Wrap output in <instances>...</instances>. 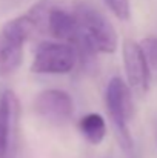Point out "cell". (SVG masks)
I'll return each instance as SVG.
<instances>
[{
	"label": "cell",
	"instance_id": "8992f818",
	"mask_svg": "<svg viewBox=\"0 0 157 158\" xmlns=\"http://www.w3.org/2000/svg\"><path fill=\"white\" fill-rule=\"evenodd\" d=\"M34 109L42 118L55 124H62L72 117L74 102L71 95L62 89H46L37 95Z\"/></svg>",
	"mask_w": 157,
	"mask_h": 158
},
{
	"label": "cell",
	"instance_id": "ba28073f",
	"mask_svg": "<svg viewBox=\"0 0 157 158\" xmlns=\"http://www.w3.org/2000/svg\"><path fill=\"white\" fill-rule=\"evenodd\" d=\"M79 131L83 138L91 144H100L106 135V123L100 114L91 112L80 118Z\"/></svg>",
	"mask_w": 157,
	"mask_h": 158
},
{
	"label": "cell",
	"instance_id": "5b68a950",
	"mask_svg": "<svg viewBox=\"0 0 157 158\" xmlns=\"http://www.w3.org/2000/svg\"><path fill=\"white\" fill-rule=\"evenodd\" d=\"M123 66L129 89L137 94H145L150 88V66L142 52V48L134 40L123 42Z\"/></svg>",
	"mask_w": 157,
	"mask_h": 158
},
{
	"label": "cell",
	"instance_id": "3957f363",
	"mask_svg": "<svg viewBox=\"0 0 157 158\" xmlns=\"http://www.w3.org/2000/svg\"><path fill=\"white\" fill-rule=\"evenodd\" d=\"M105 103H106L108 114L112 120V124L116 127L120 146L128 152L133 151L134 143L129 135L128 123L134 114V105H133L131 89L128 83H125L120 77H112L106 86Z\"/></svg>",
	"mask_w": 157,
	"mask_h": 158
},
{
	"label": "cell",
	"instance_id": "7a4b0ae2",
	"mask_svg": "<svg viewBox=\"0 0 157 158\" xmlns=\"http://www.w3.org/2000/svg\"><path fill=\"white\" fill-rule=\"evenodd\" d=\"M82 39L91 52L112 54L117 49V32L112 23L94 6L80 3L74 11Z\"/></svg>",
	"mask_w": 157,
	"mask_h": 158
},
{
	"label": "cell",
	"instance_id": "277c9868",
	"mask_svg": "<svg viewBox=\"0 0 157 158\" xmlns=\"http://www.w3.org/2000/svg\"><path fill=\"white\" fill-rule=\"evenodd\" d=\"M79 57L74 46L68 43L46 42L42 43L34 54L31 71L34 74L62 75L69 74L77 64Z\"/></svg>",
	"mask_w": 157,
	"mask_h": 158
},
{
	"label": "cell",
	"instance_id": "9c48e42d",
	"mask_svg": "<svg viewBox=\"0 0 157 158\" xmlns=\"http://www.w3.org/2000/svg\"><path fill=\"white\" fill-rule=\"evenodd\" d=\"M142 52L146 58V63L150 69L157 71V37H146L140 43Z\"/></svg>",
	"mask_w": 157,
	"mask_h": 158
},
{
	"label": "cell",
	"instance_id": "6da1fadb",
	"mask_svg": "<svg viewBox=\"0 0 157 158\" xmlns=\"http://www.w3.org/2000/svg\"><path fill=\"white\" fill-rule=\"evenodd\" d=\"M48 2H39L28 12L6 22L0 32V75L19 69L23 60V45L37 31H45L50 9Z\"/></svg>",
	"mask_w": 157,
	"mask_h": 158
},
{
	"label": "cell",
	"instance_id": "30bf717a",
	"mask_svg": "<svg viewBox=\"0 0 157 158\" xmlns=\"http://www.w3.org/2000/svg\"><path fill=\"white\" fill-rule=\"evenodd\" d=\"M103 2L117 19H120V20H129V17H131L129 0H103Z\"/></svg>",
	"mask_w": 157,
	"mask_h": 158
},
{
	"label": "cell",
	"instance_id": "52a82bcc",
	"mask_svg": "<svg viewBox=\"0 0 157 158\" xmlns=\"http://www.w3.org/2000/svg\"><path fill=\"white\" fill-rule=\"evenodd\" d=\"M17 120L19 100L12 91H3L0 94V158H11Z\"/></svg>",
	"mask_w": 157,
	"mask_h": 158
}]
</instances>
